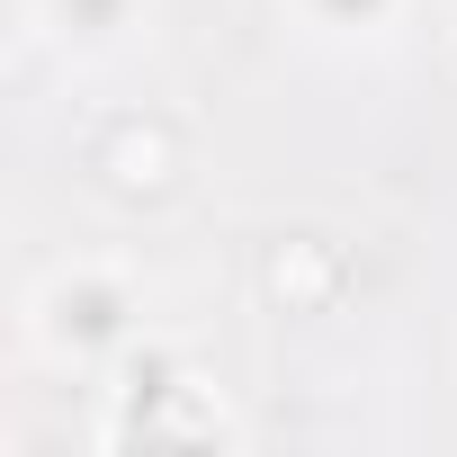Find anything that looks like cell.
Instances as JSON below:
<instances>
[{
    "label": "cell",
    "instance_id": "cell-3",
    "mask_svg": "<svg viewBox=\"0 0 457 457\" xmlns=\"http://www.w3.org/2000/svg\"><path fill=\"white\" fill-rule=\"evenodd\" d=\"M179 170H188V144H179V126H170L162 108H117V117H99V135H90V179H99L117 206H162V197L179 188Z\"/></svg>",
    "mask_w": 457,
    "mask_h": 457
},
{
    "label": "cell",
    "instance_id": "cell-4",
    "mask_svg": "<svg viewBox=\"0 0 457 457\" xmlns=\"http://www.w3.org/2000/svg\"><path fill=\"white\" fill-rule=\"evenodd\" d=\"M19 28L63 63H108L153 28V0H19Z\"/></svg>",
    "mask_w": 457,
    "mask_h": 457
},
{
    "label": "cell",
    "instance_id": "cell-2",
    "mask_svg": "<svg viewBox=\"0 0 457 457\" xmlns=\"http://www.w3.org/2000/svg\"><path fill=\"white\" fill-rule=\"evenodd\" d=\"M170 448V439H188V448H215V439H243V421L224 412V395H215V377L197 368V359H179L170 341H135L126 359H108V386H99V448Z\"/></svg>",
    "mask_w": 457,
    "mask_h": 457
},
{
    "label": "cell",
    "instance_id": "cell-6",
    "mask_svg": "<svg viewBox=\"0 0 457 457\" xmlns=\"http://www.w3.org/2000/svg\"><path fill=\"white\" fill-rule=\"evenodd\" d=\"M412 0H287V19L323 46H386Z\"/></svg>",
    "mask_w": 457,
    "mask_h": 457
},
{
    "label": "cell",
    "instance_id": "cell-5",
    "mask_svg": "<svg viewBox=\"0 0 457 457\" xmlns=\"http://www.w3.org/2000/svg\"><path fill=\"white\" fill-rule=\"evenodd\" d=\"M341 287H350V252L332 234H278L261 252V296L278 314H332Z\"/></svg>",
    "mask_w": 457,
    "mask_h": 457
},
{
    "label": "cell",
    "instance_id": "cell-1",
    "mask_svg": "<svg viewBox=\"0 0 457 457\" xmlns=\"http://www.w3.org/2000/svg\"><path fill=\"white\" fill-rule=\"evenodd\" d=\"M144 278L135 261H108V252H81V261H54L19 287V341L63 368V377H108V359H126L144 341Z\"/></svg>",
    "mask_w": 457,
    "mask_h": 457
}]
</instances>
